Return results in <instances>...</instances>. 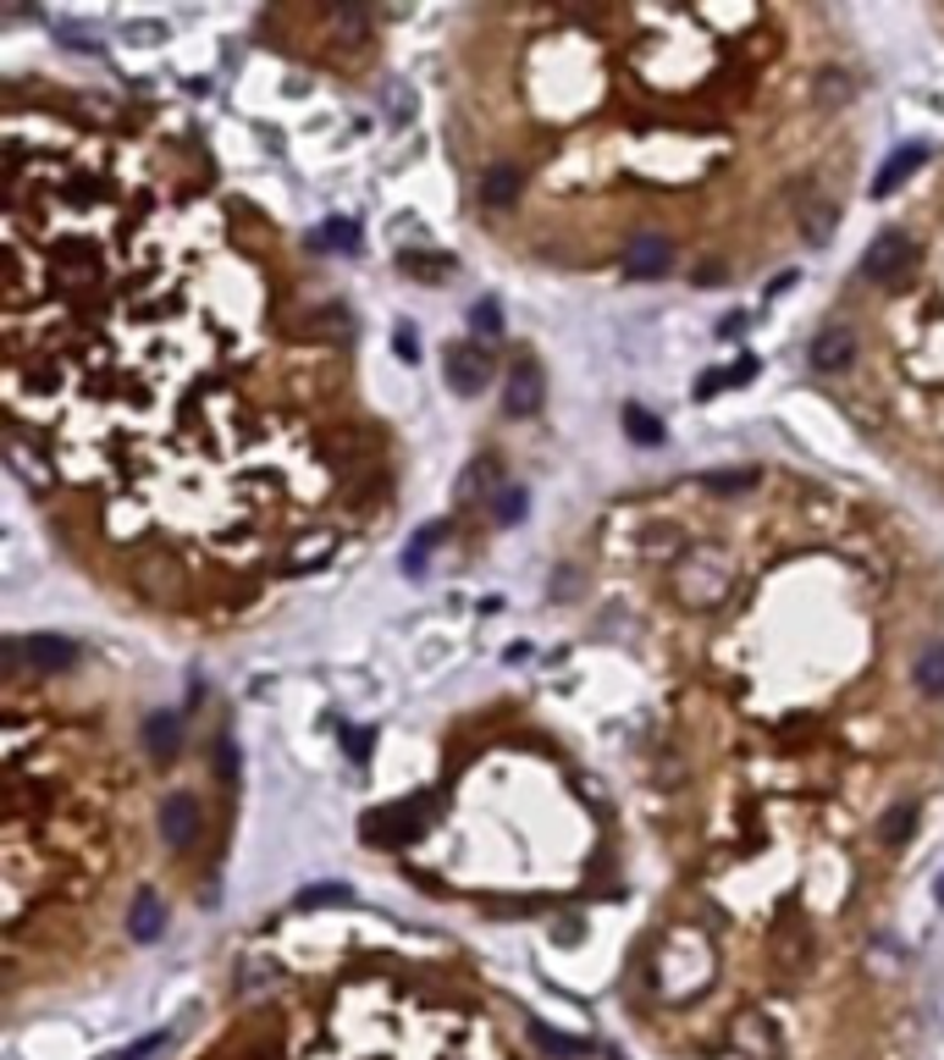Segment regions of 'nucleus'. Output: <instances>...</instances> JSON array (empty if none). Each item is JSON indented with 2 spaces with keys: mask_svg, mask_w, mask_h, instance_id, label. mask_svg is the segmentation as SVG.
Masks as SVG:
<instances>
[{
  "mask_svg": "<svg viewBox=\"0 0 944 1060\" xmlns=\"http://www.w3.org/2000/svg\"><path fill=\"white\" fill-rule=\"evenodd\" d=\"M922 265V249L900 232V227H889L884 238H873V249H868V260H862V277L868 282H879V288H900L911 272Z\"/></svg>",
  "mask_w": 944,
  "mask_h": 1060,
  "instance_id": "1",
  "label": "nucleus"
},
{
  "mask_svg": "<svg viewBox=\"0 0 944 1060\" xmlns=\"http://www.w3.org/2000/svg\"><path fill=\"white\" fill-rule=\"evenodd\" d=\"M0 658H7L12 668L28 663L39 674H61V668L77 663V647L66 636H12V641H0Z\"/></svg>",
  "mask_w": 944,
  "mask_h": 1060,
  "instance_id": "2",
  "label": "nucleus"
},
{
  "mask_svg": "<svg viewBox=\"0 0 944 1060\" xmlns=\"http://www.w3.org/2000/svg\"><path fill=\"white\" fill-rule=\"evenodd\" d=\"M199 834H205L199 795H189V790H171L166 802H160V840H166L171 851H194V845H199Z\"/></svg>",
  "mask_w": 944,
  "mask_h": 1060,
  "instance_id": "3",
  "label": "nucleus"
},
{
  "mask_svg": "<svg viewBox=\"0 0 944 1060\" xmlns=\"http://www.w3.org/2000/svg\"><path fill=\"white\" fill-rule=\"evenodd\" d=\"M619 265H625V277H636V282H657V277H668V265H674V243L663 232H630Z\"/></svg>",
  "mask_w": 944,
  "mask_h": 1060,
  "instance_id": "4",
  "label": "nucleus"
},
{
  "mask_svg": "<svg viewBox=\"0 0 944 1060\" xmlns=\"http://www.w3.org/2000/svg\"><path fill=\"white\" fill-rule=\"evenodd\" d=\"M420 818H425V802L376 807V812H365L360 834H365L371 845H409V840H420Z\"/></svg>",
  "mask_w": 944,
  "mask_h": 1060,
  "instance_id": "5",
  "label": "nucleus"
},
{
  "mask_svg": "<svg viewBox=\"0 0 944 1060\" xmlns=\"http://www.w3.org/2000/svg\"><path fill=\"white\" fill-rule=\"evenodd\" d=\"M443 371H448V387H453L459 398H475V393H486L492 353H481L475 342H453V348L443 353Z\"/></svg>",
  "mask_w": 944,
  "mask_h": 1060,
  "instance_id": "6",
  "label": "nucleus"
},
{
  "mask_svg": "<svg viewBox=\"0 0 944 1060\" xmlns=\"http://www.w3.org/2000/svg\"><path fill=\"white\" fill-rule=\"evenodd\" d=\"M834 221H839V205H834L828 194H818V183H807V189L796 194V227H801V238H807V243H828Z\"/></svg>",
  "mask_w": 944,
  "mask_h": 1060,
  "instance_id": "7",
  "label": "nucleus"
},
{
  "mask_svg": "<svg viewBox=\"0 0 944 1060\" xmlns=\"http://www.w3.org/2000/svg\"><path fill=\"white\" fill-rule=\"evenodd\" d=\"M331 553H337V530H299V542H288L282 575H310V569L331 564Z\"/></svg>",
  "mask_w": 944,
  "mask_h": 1060,
  "instance_id": "8",
  "label": "nucleus"
},
{
  "mask_svg": "<svg viewBox=\"0 0 944 1060\" xmlns=\"http://www.w3.org/2000/svg\"><path fill=\"white\" fill-rule=\"evenodd\" d=\"M850 360H856V332L839 326V321H828V326L812 337V365H818L823 376H834V371H845Z\"/></svg>",
  "mask_w": 944,
  "mask_h": 1060,
  "instance_id": "9",
  "label": "nucleus"
},
{
  "mask_svg": "<svg viewBox=\"0 0 944 1060\" xmlns=\"http://www.w3.org/2000/svg\"><path fill=\"white\" fill-rule=\"evenodd\" d=\"M520 189H525L520 166H486L481 183H475V200H481V210H508L513 200H520Z\"/></svg>",
  "mask_w": 944,
  "mask_h": 1060,
  "instance_id": "10",
  "label": "nucleus"
},
{
  "mask_svg": "<svg viewBox=\"0 0 944 1060\" xmlns=\"http://www.w3.org/2000/svg\"><path fill=\"white\" fill-rule=\"evenodd\" d=\"M536 403H542V376H536V365L520 353V360H513V371H508V387H503V409L520 420V414H531Z\"/></svg>",
  "mask_w": 944,
  "mask_h": 1060,
  "instance_id": "11",
  "label": "nucleus"
},
{
  "mask_svg": "<svg viewBox=\"0 0 944 1060\" xmlns=\"http://www.w3.org/2000/svg\"><path fill=\"white\" fill-rule=\"evenodd\" d=\"M735 1049H740L746 1060H779V1027L751 1011V1016L735 1022Z\"/></svg>",
  "mask_w": 944,
  "mask_h": 1060,
  "instance_id": "12",
  "label": "nucleus"
},
{
  "mask_svg": "<svg viewBox=\"0 0 944 1060\" xmlns=\"http://www.w3.org/2000/svg\"><path fill=\"white\" fill-rule=\"evenodd\" d=\"M178 746H183V719L171 713V707H160V713L144 719V751L155 762H171V757H178Z\"/></svg>",
  "mask_w": 944,
  "mask_h": 1060,
  "instance_id": "13",
  "label": "nucleus"
},
{
  "mask_svg": "<svg viewBox=\"0 0 944 1060\" xmlns=\"http://www.w3.org/2000/svg\"><path fill=\"white\" fill-rule=\"evenodd\" d=\"M128 928H133V939L138 944H155L160 939V928H166V906H160V895L149 890H133V912H128Z\"/></svg>",
  "mask_w": 944,
  "mask_h": 1060,
  "instance_id": "14",
  "label": "nucleus"
},
{
  "mask_svg": "<svg viewBox=\"0 0 944 1060\" xmlns=\"http://www.w3.org/2000/svg\"><path fill=\"white\" fill-rule=\"evenodd\" d=\"M917 166H928V149H922V144H906V149H895V155H889V166L879 171L873 194H879V200H884V194H895V189L906 183V177H911Z\"/></svg>",
  "mask_w": 944,
  "mask_h": 1060,
  "instance_id": "15",
  "label": "nucleus"
},
{
  "mask_svg": "<svg viewBox=\"0 0 944 1060\" xmlns=\"http://www.w3.org/2000/svg\"><path fill=\"white\" fill-rule=\"evenodd\" d=\"M911 829H917V802H911V795H906V802H895V807H884V818H879V840L884 845H906Z\"/></svg>",
  "mask_w": 944,
  "mask_h": 1060,
  "instance_id": "16",
  "label": "nucleus"
},
{
  "mask_svg": "<svg viewBox=\"0 0 944 1060\" xmlns=\"http://www.w3.org/2000/svg\"><path fill=\"white\" fill-rule=\"evenodd\" d=\"M917 685L928 696H944V641H928L922 658H917Z\"/></svg>",
  "mask_w": 944,
  "mask_h": 1060,
  "instance_id": "17",
  "label": "nucleus"
},
{
  "mask_svg": "<svg viewBox=\"0 0 944 1060\" xmlns=\"http://www.w3.org/2000/svg\"><path fill=\"white\" fill-rule=\"evenodd\" d=\"M403 272L414 282H448L453 277V260L448 254H403Z\"/></svg>",
  "mask_w": 944,
  "mask_h": 1060,
  "instance_id": "18",
  "label": "nucleus"
},
{
  "mask_svg": "<svg viewBox=\"0 0 944 1060\" xmlns=\"http://www.w3.org/2000/svg\"><path fill=\"white\" fill-rule=\"evenodd\" d=\"M625 431H630V442H641V448H657L663 442V420L646 414L641 403H625Z\"/></svg>",
  "mask_w": 944,
  "mask_h": 1060,
  "instance_id": "19",
  "label": "nucleus"
},
{
  "mask_svg": "<svg viewBox=\"0 0 944 1060\" xmlns=\"http://www.w3.org/2000/svg\"><path fill=\"white\" fill-rule=\"evenodd\" d=\"M320 249H337V254H354L360 249V221H349V216H331L326 227H320V238H315Z\"/></svg>",
  "mask_w": 944,
  "mask_h": 1060,
  "instance_id": "20",
  "label": "nucleus"
},
{
  "mask_svg": "<svg viewBox=\"0 0 944 1060\" xmlns=\"http://www.w3.org/2000/svg\"><path fill=\"white\" fill-rule=\"evenodd\" d=\"M525 508H531V492L525 486H497V497H492V519L497 525H520Z\"/></svg>",
  "mask_w": 944,
  "mask_h": 1060,
  "instance_id": "21",
  "label": "nucleus"
},
{
  "mask_svg": "<svg viewBox=\"0 0 944 1060\" xmlns=\"http://www.w3.org/2000/svg\"><path fill=\"white\" fill-rule=\"evenodd\" d=\"M757 475L751 470H707L702 475V492H713V497H735V492H746Z\"/></svg>",
  "mask_w": 944,
  "mask_h": 1060,
  "instance_id": "22",
  "label": "nucleus"
},
{
  "mask_svg": "<svg viewBox=\"0 0 944 1060\" xmlns=\"http://www.w3.org/2000/svg\"><path fill=\"white\" fill-rule=\"evenodd\" d=\"M470 326H475V337H503V310H497L492 299H481V304L470 310Z\"/></svg>",
  "mask_w": 944,
  "mask_h": 1060,
  "instance_id": "23",
  "label": "nucleus"
},
{
  "mask_svg": "<svg viewBox=\"0 0 944 1060\" xmlns=\"http://www.w3.org/2000/svg\"><path fill=\"white\" fill-rule=\"evenodd\" d=\"M216 779H221L227 790H238V746H232L227 735L216 740Z\"/></svg>",
  "mask_w": 944,
  "mask_h": 1060,
  "instance_id": "24",
  "label": "nucleus"
},
{
  "mask_svg": "<svg viewBox=\"0 0 944 1060\" xmlns=\"http://www.w3.org/2000/svg\"><path fill=\"white\" fill-rule=\"evenodd\" d=\"M392 348H398L403 365H414V360H420V332H414L409 321H398V326H392Z\"/></svg>",
  "mask_w": 944,
  "mask_h": 1060,
  "instance_id": "25",
  "label": "nucleus"
},
{
  "mask_svg": "<svg viewBox=\"0 0 944 1060\" xmlns=\"http://www.w3.org/2000/svg\"><path fill=\"white\" fill-rule=\"evenodd\" d=\"M337 901H349V890H342V883H315V890H304L299 895V906L310 912V906H337Z\"/></svg>",
  "mask_w": 944,
  "mask_h": 1060,
  "instance_id": "26",
  "label": "nucleus"
},
{
  "mask_svg": "<svg viewBox=\"0 0 944 1060\" xmlns=\"http://www.w3.org/2000/svg\"><path fill=\"white\" fill-rule=\"evenodd\" d=\"M531 1038H536L542 1049H553V1055H580L574 1038H564V1033H553V1027H542V1022H531Z\"/></svg>",
  "mask_w": 944,
  "mask_h": 1060,
  "instance_id": "27",
  "label": "nucleus"
},
{
  "mask_svg": "<svg viewBox=\"0 0 944 1060\" xmlns=\"http://www.w3.org/2000/svg\"><path fill=\"white\" fill-rule=\"evenodd\" d=\"M437 537H443V525H425L420 537L409 542V553H403V569H420V564H425V547H432Z\"/></svg>",
  "mask_w": 944,
  "mask_h": 1060,
  "instance_id": "28",
  "label": "nucleus"
},
{
  "mask_svg": "<svg viewBox=\"0 0 944 1060\" xmlns=\"http://www.w3.org/2000/svg\"><path fill=\"white\" fill-rule=\"evenodd\" d=\"M724 387H735V382H729V371H707V376L697 382V398H713V393H724Z\"/></svg>",
  "mask_w": 944,
  "mask_h": 1060,
  "instance_id": "29",
  "label": "nucleus"
},
{
  "mask_svg": "<svg viewBox=\"0 0 944 1060\" xmlns=\"http://www.w3.org/2000/svg\"><path fill=\"white\" fill-rule=\"evenodd\" d=\"M371 740H376L371 730H354V735H349V751H354V757H365V751H371Z\"/></svg>",
  "mask_w": 944,
  "mask_h": 1060,
  "instance_id": "30",
  "label": "nucleus"
},
{
  "mask_svg": "<svg viewBox=\"0 0 944 1060\" xmlns=\"http://www.w3.org/2000/svg\"><path fill=\"white\" fill-rule=\"evenodd\" d=\"M939 901H944V878H939Z\"/></svg>",
  "mask_w": 944,
  "mask_h": 1060,
  "instance_id": "31",
  "label": "nucleus"
}]
</instances>
